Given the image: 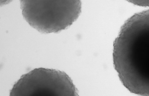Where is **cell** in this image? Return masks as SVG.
<instances>
[{
    "mask_svg": "<svg viewBox=\"0 0 149 96\" xmlns=\"http://www.w3.org/2000/svg\"><path fill=\"white\" fill-rule=\"evenodd\" d=\"M22 15L31 26L44 33L70 26L81 14L80 1H22Z\"/></svg>",
    "mask_w": 149,
    "mask_h": 96,
    "instance_id": "cell-2",
    "label": "cell"
},
{
    "mask_svg": "<svg viewBox=\"0 0 149 96\" xmlns=\"http://www.w3.org/2000/svg\"><path fill=\"white\" fill-rule=\"evenodd\" d=\"M132 3L141 6H149V1H131Z\"/></svg>",
    "mask_w": 149,
    "mask_h": 96,
    "instance_id": "cell-4",
    "label": "cell"
},
{
    "mask_svg": "<svg viewBox=\"0 0 149 96\" xmlns=\"http://www.w3.org/2000/svg\"><path fill=\"white\" fill-rule=\"evenodd\" d=\"M10 96H79L71 78L63 72L37 68L23 75Z\"/></svg>",
    "mask_w": 149,
    "mask_h": 96,
    "instance_id": "cell-3",
    "label": "cell"
},
{
    "mask_svg": "<svg viewBox=\"0 0 149 96\" xmlns=\"http://www.w3.org/2000/svg\"><path fill=\"white\" fill-rule=\"evenodd\" d=\"M113 62L128 90L149 96V10L128 19L114 44Z\"/></svg>",
    "mask_w": 149,
    "mask_h": 96,
    "instance_id": "cell-1",
    "label": "cell"
}]
</instances>
